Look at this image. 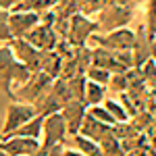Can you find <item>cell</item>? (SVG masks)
<instances>
[{
  "label": "cell",
  "instance_id": "1",
  "mask_svg": "<svg viewBox=\"0 0 156 156\" xmlns=\"http://www.w3.org/2000/svg\"><path fill=\"white\" fill-rule=\"evenodd\" d=\"M133 42H135V31L129 27H119L112 31H104V34H94L90 37L87 44H92L90 48H106V50H131Z\"/></svg>",
  "mask_w": 156,
  "mask_h": 156
},
{
  "label": "cell",
  "instance_id": "2",
  "mask_svg": "<svg viewBox=\"0 0 156 156\" xmlns=\"http://www.w3.org/2000/svg\"><path fill=\"white\" fill-rule=\"evenodd\" d=\"M98 29V23L94 19H90L83 12H75L71 19H69V31H67V42L71 44L73 48H81L87 46L90 37L94 36Z\"/></svg>",
  "mask_w": 156,
  "mask_h": 156
},
{
  "label": "cell",
  "instance_id": "3",
  "mask_svg": "<svg viewBox=\"0 0 156 156\" xmlns=\"http://www.w3.org/2000/svg\"><path fill=\"white\" fill-rule=\"evenodd\" d=\"M36 117V108L27 102H19V100H12L6 106V115H4V125L0 129V140L9 137L12 131H17L21 125H25L29 119Z\"/></svg>",
  "mask_w": 156,
  "mask_h": 156
},
{
  "label": "cell",
  "instance_id": "4",
  "mask_svg": "<svg viewBox=\"0 0 156 156\" xmlns=\"http://www.w3.org/2000/svg\"><path fill=\"white\" fill-rule=\"evenodd\" d=\"M52 77L46 75L44 71H36L31 73V77L25 81L23 85H19V87H15V92H12V100H19V102H27V104H34L37 98L42 96L46 90H48L50 85H52Z\"/></svg>",
  "mask_w": 156,
  "mask_h": 156
},
{
  "label": "cell",
  "instance_id": "5",
  "mask_svg": "<svg viewBox=\"0 0 156 156\" xmlns=\"http://www.w3.org/2000/svg\"><path fill=\"white\" fill-rule=\"evenodd\" d=\"M69 140V133H67V125H65V119L60 112H54V115H48L44 117V125H42V137H40V144L44 148H50L54 144H67Z\"/></svg>",
  "mask_w": 156,
  "mask_h": 156
},
{
  "label": "cell",
  "instance_id": "6",
  "mask_svg": "<svg viewBox=\"0 0 156 156\" xmlns=\"http://www.w3.org/2000/svg\"><path fill=\"white\" fill-rule=\"evenodd\" d=\"M131 19V9L121 6V4H110V6H102L98 11V29L100 31H112L119 27H127Z\"/></svg>",
  "mask_w": 156,
  "mask_h": 156
},
{
  "label": "cell",
  "instance_id": "7",
  "mask_svg": "<svg viewBox=\"0 0 156 156\" xmlns=\"http://www.w3.org/2000/svg\"><path fill=\"white\" fill-rule=\"evenodd\" d=\"M9 46L12 48V54H15V58L19 60V62H23L25 67H29L34 73L40 71L44 50H37L36 46H34V44H29L25 37H17V40H12Z\"/></svg>",
  "mask_w": 156,
  "mask_h": 156
},
{
  "label": "cell",
  "instance_id": "8",
  "mask_svg": "<svg viewBox=\"0 0 156 156\" xmlns=\"http://www.w3.org/2000/svg\"><path fill=\"white\" fill-rule=\"evenodd\" d=\"M40 140L34 137H19V135H11L0 140V150L9 156H27V154H37L40 152Z\"/></svg>",
  "mask_w": 156,
  "mask_h": 156
},
{
  "label": "cell",
  "instance_id": "9",
  "mask_svg": "<svg viewBox=\"0 0 156 156\" xmlns=\"http://www.w3.org/2000/svg\"><path fill=\"white\" fill-rule=\"evenodd\" d=\"M37 23H40V15L37 12H25V11L9 12V29H11L12 40L25 37Z\"/></svg>",
  "mask_w": 156,
  "mask_h": 156
},
{
  "label": "cell",
  "instance_id": "10",
  "mask_svg": "<svg viewBox=\"0 0 156 156\" xmlns=\"http://www.w3.org/2000/svg\"><path fill=\"white\" fill-rule=\"evenodd\" d=\"M25 40L29 42V44H34L37 50H44V52H52L54 46H56V42H58L60 37L56 36V31H54V27L52 25H46V23H40L25 36Z\"/></svg>",
  "mask_w": 156,
  "mask_h": 156
},
{
  "label": "cell",
  "instance_id": "11",
  "mask_svg": "<svg viewBox=\"0 0 156 156\" xmlns=\"http://www.w3.org/2000/svg\"><path fill=\"white\" fill-rule=\"evenodd\" d=\"M60 115L65 119L67 133L71 137L75 133H79V129H81L83 119H85V115H87V106H85L83 102H79V100H71L69 104H65V106L60 108Z\"/></svg>",
  "mask_w": 156,
  "mask_h": 156
},
{
  "label": "cell",
  "instance_id": "12",
  "mask_svg": "<svg viewBox=\"0 0 156 156\" xmlns=\"http://www.w3.org/2000/svg\"><path fill=\"white\" fill-rule=\"evenodd\" d=\"M15 54L9 44H0V90L12 100V83H11V75L12 67H15Z\"/></svg>",
  "mask_w": 156,
  "mask_h": 156
},
{
  "label": "cell",
  "instance_id": "13",
  "mask_svg": "<svg viewBox=\"0 0 156 156\" xmlns=\"http://www.w3.org/2000/svg\"><path fill=\"white\" fill-rule=\"evenodd\" d=\"M131 56H133V69H140L150 56V37L146 31V25H140L135 31V42L131 48Z\"/></svg>",
  "mask_w": 156,
  "mask_h": 156
},
{
  "label": "cell",
  "instance_id": "14",
  "mask_svg": "<svg viewBox=\"0 0 156 156\" xmlns=\"http://www.w3.org/2000/svg\"><path fill=\"white\" fill-rule=\"evenodd\" d=\"M79 133L100 144L102 140H106L108 135H112V127H108V125H104V123L96 121L90 112H87L85 119H83V125H81V129H79Z\"/></svg>",
  "mask_w": 156,
  "mask_h": 156
},
{
  "label": "cell",
  "instance_id": "15",
  "mask_svg": "<svg viewBox=\"0 0 156 156\" xmlns=\"http://www.w3.org/2000/svg\"><path fill=\"white\" fill-rule=\"evenodd\" d=\"M31 106L36 108V115H40V117H48V115L60 112L62 104L58 102V98L54 96V92H52V85H50L48 90H46L42 96L37 98V100L34 102V104H31Z\"/></svg>",
  "mask_w": 156,
  "mask_h": 156
},
{
  "label": "cell",
  "instance_id": "16",
  "mask_svg": "<svg viewBox=\"0 0 156 156\" xmlns=\"http://www.w3.org/2000/svg\"><path fill=\"white\" fill-rule=\"evenodd\" d=\"M106 85L102 83H96V81H90L85 77V94H83V104L87 108L90 106H98L106 100Z\"/></svg>",
  "mask_w": 156,
  "mask_h": 156
},
{
  "label": "cell",
  "instance_id": "17",
  "mask_svg": "<svg viewBox=\"0 0 156 156\" xmlns=\"http://www.w3.org/2000/svg\"><path fill=\"white\" fill-rule=\"evenodd\" d=\"M69 140H71L73 148H77V150L83 152L85 156H104L100 144L94 142V140H90V137H85V135H81V133H75V135L69 137Z\"/></svg>",
  "mask_w": 156,
  "mask_h": 156
},
{
  "label": "cell",
  "instance_id": "18",
  "mask_svg": "<svg viewBox=\"0 0 156 156\" xmlns=\"http://www.w3.org/2000/svg\"><path fill=\"white\" fill-rule=\"evenodd\" d=\"M40 71H44L46 75H50L52 79L60 77V71H62V58H60L54 50H52V52H44V54H42Z\"/></svg>",
  "mask_w": 156,
  "mask_h": 156
},
{
  "label": "cell",
  "instance_id": "19",
  "mask_svg": "<svg viewBox=\"0 0 156 156\" xmlns=\"http://www.w3.org/2000/svg\"><path fill=\"white\" fill-rule=\"evenodd\" d=\"M42 125H44V117L36 115L34 119H29L25 125H21L17 131H12L11 135H19V137H34V140H40L42 137ZM9 135V137H11Z\"/></svg>",
  "mask_w": 156,
  "mask_h": 156
},
{
  "label": "cell",
  "instance_id": "20",
  "mask_svg": "<svg viewBox=\"0 0 156 156\" xmlns=\"http://www.w3.org/2000/svg\"><path fill=\"white\" fill-rule=\"evenodd\" d=\"M102 104H104V108L112 115V119L117 121V123H127V121H131L129 112H127L125 106L121 104V100H117V98H115V100H104Z\"/></svg>",
  "mask_w": 156,
  "mask_h": 156
},
{
  "label": "cell",
  "instance_id": "21",
  "mask_svg": "<svg viewBox=\"0 0 156 156\" xmlns=\"http://www.w3.org/2000/svg\"><path fill=\"white\" fill-rule=\"evenodd\" d=\"M31 69L29 67H25L23 62H19V60H15V67H12V75H11V83H12V92H15V87H19V85H23L29 77H31Z\"/></svg>",
  "mask_w": 156,
  "mask_h": 156
},
{
  "label": "cell",
  "instance_id": "22",
  "mask_svg": "<svg viewBox=\"0 0 156 156\" xmlns=\"http://www.w3.org/2000/svg\"><path fill=\"white\" fill-rule=\"evenodd\" d=\"M106 87L112 94H117V96L119 94H125L129 90V77H127V73H112Z\"/></svg>",
  "mask_w": 156,
  "mask_h": 156
},
{
  "label": "cell",
  "instance_id": "23",
  "mask_svg": "<svg viewBox=\"0 0 156 156\" xmlns=\"http://www.w3.org/2000/svg\"><path fill=\"white\" fill-rule=\"evenodd\" d=\"M69 83V90H71L73 100H79L83 102V94H85V75H75L71 79H67Z\"/></svg>",
  "mask_w": 156,
  "mask_h": 156
},
{
  "label": "cell",
  "instance_id": "24",
  "mask_svg": "<svg viewBox=\"0 0 156 156\" xmlns=\"http://www.w3.org/2000/svg\"><path fill=\"white\" fill-rule=\"evenodd\" d=\"M110 75H112V73L106 71V69H102V67H90V69L85 71V77H87L90 81H96V83H102V85H108Z\"/></svg>",
  "mask_w": 156,
  "mask_h": 156
},
{
  "label": "cell",
  "instance_id": "25",
  "mask_svg": "<svg viewBox=\"0 0 156 156\" xmlns=\"http://www.w3.org/2000/svg\"><path fill=\"white\" fill-rule=\"evenodd\" d=\"M87 112L94 117L96 121H100V123H104V125H108V127H112L117 121L112 119V115L108 112L106 108H104V104H98V106H90L87 108Z\"/></svg>",
  "mask_w": 156,
  "mask_h": 156
},
{
  "label": "cell",
  "instance_id": "26",
  "mask_svg": "<svg viewBox=\"0 0 156 156\" xmlns=\"http://www.w3.org/2000/svg\"><path fill=\"white\" fill-rule=\"evenodd\" d=\"M137 71H140V75H142V79L146 83H152V85L156 83V60L154 58H148Z\"/></svg>",
  "mask_w": 156,
  "mask_h": 156
},
{
  "label": "cell",
  "instance_id": "27",
  "mask_svg": "<svg viewBox=\"0 0 156 156\" xmlns=\"http://www.w3.org/2000/svg\"><path fill=\"white\" fill-rule=\"evenodd\" d=\"M12 36L9 29V11L0 9V44H11Z\"/></svg>",
  "mask_w": 156,
  "mask_h": 156
},
{
  "label": "cell",
  "instance_id": "28",
  "mask_svg": "<svg viewBox=\"0 0 156 156\" xmlns=\"http://www.w3.org/2000/svg\"><path fill=\"white\" fill-rule=\"evenodd\" d=\"M65 148H67L65 142H62V144H54V146H50V148L40 150L37 156H65Z\"/></svg>",
  "mask_w": 156,
  "mask_h": 156
},
{
  "label": "cell",
  "instance_id": "29",
  "mask_svg": "<svg viewBox=\"0 0 156 156\" xmlns=\"http://www.w3.org/2000/svg\"><path fill=\"white\" fill-rule=\"evenodd\" d=\"M17 2H21V0H0V9H2V11H9V12H11V11H12V6H15Z\"/></svg>",
  "mask_w": 156,
  "mask_h": 156
},
{
  "label": "cell",
  "instance_id": "30",
  "mask_svg": "<svg viewBox=\"0 0 156 156\" xmlns=\"http://www.w3.org/2000/svg\"><path fill=\"white\" fill-rule=\"evenodd\" d=\"M65 156H85V154L79 152L77 148H73V146H67V148H65Z\"/></svg>",
  "mask_w": 156,
  "mask_h": 156
},
{
  "label": "cell",
  "instance_id": "31",
  "mask_svg": "<svg viewBox=\"0 0 156 156\" xmlns=\"http://www.w3.org/2000/svg\"><path fill=\"white\" fill-rule=\"evenodd\" d=\"M0 156H9V154H4V152H2V150H0Z\"/></svg>",
  "mask_w": 156,
  "mask_h": 156
},
{
  "label": "cell",
  "instance_id": "32",
  "mask_svg": "<svg viewBox=\"0 0 156 156\" xmlns=\"http://www.w3.org/2000/svg\"><path fill=\"white\" fill-rule=\"evenodd\" d=\"M27 156H37V154H27Z\"/></svg>",
  "mask_w": 156,
  "mask_h": 156
}]
</instances>
